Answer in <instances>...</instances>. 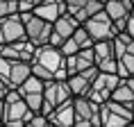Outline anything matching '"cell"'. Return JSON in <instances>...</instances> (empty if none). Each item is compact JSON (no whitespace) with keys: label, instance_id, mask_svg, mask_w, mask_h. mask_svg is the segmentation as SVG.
Instances as JSON below:
<instances>
[{"label":"cell","instance_id":"6da1fadb","mask_svg":"<svg viewBox=\"0 0 134 127\" xmlns=\"http://www.w3.org/2000/svg\"><path fill=\"white\" fill-rule=\"evenodd\" d=\"M30 63H32V75L48 82V79H55V73L59 68H64V55L57 45L43 43L34 48V57Z\"/></svg>","mask_w":134,"mask_h":127},{"label":"cell","instance_id":"7a4b0ae2","mask_svg":"<svg viewBox=\"0 0 134 127\" xmlns=\"http://www.w3.org/2000/svg\"><path fill=\"white\" fill-rule=\"evenodd\" d=\"M5 116H2V125H12V127H23L27 125L30 116H32V109H30L27 105H25V100L21 98V93H18V89H9L7 93H5Z\"/></svg>","mask_w":134,"mask_h":127},{"label":"cell","instance_id":"3957f363","mask_svg":"<svg viewBox=\"0 0 134 127\" xmlns=\"http://www.w3.org/2000/svg\"><path fill=\"white\" fill-rule=\"evenodd\" d=\"M100 125H105V127L132 125V107L120 105L111 98L100 102Z\"/></svg>","mask_w":134,"mask_h":127},{"label":"cell","instance_id":"277c9868","mask_svg":"<svg viewBox=\"0 0 134 127\" xmlns=\"http://www.w3.org/2000/svg\"><path fill=\"white\" fill-rule=\"evenodd\" d=\"M73 109H75V125L80 127L100 125V102L91 100L89 95H75L73 98Z\"/></svg>","mask_w":134,"mask_h":127},{"label":"cell","instance_id":"5b68a950","mask_svg":"<svg viewBox=\"0 0 134 127\" xmlns=\"http://www.w3.org/2000/svg\"><path fill=\"white\" fill-rule=\"evenodd\" d=\"M82 25H84V30L89 32V36H91L93 41L114 39V36H116V32H118V30H116V25H114V21L105 14V9H100V11H96L93 16H89L86 21H82Z\"/></svg>","mask_w":134,"mask_h":127},{"label":"cell","instance_id":"8992f818","mask_svg":"<svg viewBox=\"0 0 134 127\" xmlns=\"http://www.w3.org/2000/svg\"><path fill=\"white\" fill-rule=\"evenodd\" d=\"M73 98L71 89H68V82L66 79H48L43 84V105H41V111L48 116L52 109H55L59 102Z\"/></svg>","mask_w":134,"mask_h":127},{"label":"cell","instance_id":"52a82bcc","mask_svg":"<svg viewBox=\"0 0 134 127\" xmlns=\"http://www.w3.org/2000/svg\"><path fill=\"white\" fill-rule=\"evenodd\" d=\"M43 82L41 77H36L30 73V77H25L21 84L16 86L18 93H21V98L25 100V105L32 109V111H41V105H43Z\"/></svg>","mask_w":134,"mask_h":127},{"label":"cell","instance_id":"ba28073f","mask_svg":"<svg viewBox=\"0 0 134 127\" xmlns=\"http://www.w3.org/2000/svg\"><path fill=\"white\" fill-rule=\"evenodd\" d=\"M120 82V77L116 73H105V71H98L96 79H93L91 89H89V98L96 100V102H105V100L111 98V91L116 89V84Z\"/></svg>","mask_w":134,"mask_h":127},{"label":"cell","instance_id":"9c48e42d","mask_svg":"<svg viewBox=\"0 0 134 127\" xmlns=\"http://www.w3.org/2000/svg\"><path fill=\"white\" fill-rule=\"evenodd\" d=\"M77 25H80V21L75 18L73 14H68V11H64V14H59L52 21V32H50V39H48V43L50 45H62L68 36L77 30Z\"/></svg>","mask_w":134,"mask_h":127},{"label":"cell","instance_id":"30bf717a","mask_svg":"<svg viewBox=\"0 0 134 127\" xmlns=\"http://www.w3.org/2000/svg\"><path fill=\"white\" fill-rule=\"evenodd\" d=\"M93 57H96V66L98 71L105 73H116V50H114V41L111 39H102V41H93Z\"/></svg>","mask_w":134,"mask_h":127},{"label":"cell","instance_id":"8fae6325","mask_svg":"<svg viewBox=\"0 0 134 127\" xmlns=\"http://www.w3.org/2000/svg\"><path fill=\"white\" fill-rule=\"evenodd\" d=\"M50 32H52V23L46 21V18H41V16H36L34 11H32L30 18L25 21V36H27V41H32L34 45L48 43Z\"/></svg>","mask_w":134,"mask_h":127},{"label":"cell","instance_id":"7c38bea8","mask_svg":"<svg viewBox=\"0 0 134 127\" xmlns=\"http://www.w3.org/2000/svg\"><path fill=\"white\" fill-rule=\"evenodd\" d=\"M132 0H105L102 2V9H105V14L109 16L114 21V25H116V30H125V21L127 16H130V11H132Z\"/></svg>","mask_w":134,"mask_h":127},{"label":"cell","instance_id":"4fadbf2b","mask_svg":"<svg viewBox=\"0 0 134 127\" xmlns=\"http://www.w3.org/2000/svg\"><path fill=\"white\" fill-rule=\"evenodd\" d=\"M96 75H98V66H91V68H84V71H80V73L68 75L66 82H68V89H71L73 98L75 95H86L89 89H91V84H93V79H96Z\"/></svg>","mask_w":134,"mask_h":127},{"label":"cell","instance_id":"5bb4252c","mask_svg":"<svg viewBox=\"0 0 134 127\" xmlns=\"http://www.w3.org/2000/svg\"><path fill=\"white\" fill-rule=\"evenodd\" d=\"M34 43L27 41V39H21V41H12V43H2L0 45V55L7 57V59H18V61H32L34 57Z\"/></svg>","mask_w":134,"mask_h":127},{"label":"cell","instance_id":"9a60e30c","mask_svg":"<svg viewBox=\"0 0 134 127\" xmlns=\"http://www.w3.org/2000/svg\"><path fill=\"white\" fill-rule=\"evenodd\" d=\"M64 63H66V73L73 75V73H80L84 68H91L96 66V57H93V48H82L73 55L64 57Z\"/></svg>","mask_w":134,"mask_h":127},{"label":"cell","instance_id":"2e32d148","mask_svg":"<svg viewBox=\"0 0 134 127\" xmlns=\"http://www.w3.org/2000/svg\"><path fill=\"white\" fill-rule=\"evenodd\" d=\"M48 123L50 125H64V127H71L75 125V109H73V98L64 100L48 113Z\"/></svg>","mask_w":134,"mask_h":127},{"label":"cell","instance_id":"e0dca14e","mask_svg":"<svg viewBox=\"0 0 134 127\" xmlns=\"http://www.w3.org/2000/svg\"><path fill=\"white\" fill-rule=\"evenodd\" d=\"M32 73V63L30 61H18V59H12V68H9V86H18L25 77H30Z\"/></svg>","mask_w":134,"mask_h":127},{"label":"cell","instance_id":"ac0fdd59","mask_svg":"<svg viewBox=\"0 0 134 127\" xmlns=\"http://www.w3.org/2000/svg\"><path fill=\"white\" fill-rule=\"evenodd\" d=\"M111 100H116V102H120V105L132 107L134 105V89L127 84L125 79H120L118 84H116V89L111 91Z\"/></svg>","mask_w":134,"mask_h":127},{"label":"cell","instance_id":"d6986e66","mask_svg":"<svg viewBox=\"0 0 134 127\" xmlns=\"http://www.w3.org/2000/svg\"><path fill=\"white\" fill-rule=\"evenodd\" d=\"M116 75H118L120 79L134 75V55L132 52H123V55L118 57V61H116Z\"/></svg>","mask_w":134,"mask_h":127},{"label":"cell","instance_id":"ffe728a7","mask_svg":"<svg viewBox=\"0 0 134 127\" xmlns=\"http://www.w3.org/2000/svg\"><path fill=\"white\" fill-rule=\"evenodd\" d=\"M71 36H73V41L77 43V48H80V50H82V48H91V45H93V39L89 36V32L84 30V25H82V23L77 25V30H75Z\"/></svg>","mask_w":134,"mask_h":127},{"label":"cell","instance_id":"44dd1931","mask_svg":"<svg viewBox=\"0 0 134 127\" xmlns=\"http://www.w3.org/2000/svg\"><path fill=\"white\" fill-rule=\"evenodd\" d=\"M100 9H102V2H100V0H89L84 7L80 9L77 14H75V18H77V21L82 23V21H86L89 16H93L96 11H100Z\"/></svg>","mask_w":134,"mask_h":127},{"label":"cell","instance_id":"7402d4cb","mask_svg":"<svg viewBox=\"0 0 134 127\" xmlns=\"http://www.w3.org/2000/svg\"><path fill=\"white\" fill-rule=\"evenodd\" d=\"M18 11V0H0V18Z\"/></svg>","mask_w":134,"mask_h":127},{"label":"cell","instance_id":"603a6c76","mask_svg":"<svg viewBox=\"0 0 134 127\" xmlns=\"http://www.w3.org/2000/svg\"><path fill=\"white\" fill-rule=\"evenodd\" d=\"M27 125L30 127H43V125H50V123H48V116H46L43 111H34L32 116H30Z\"/></svg>","mask_w":134,"mask_h":127},{"label":"cell","instance_id":"cb8c5ba5","mask_svg":"<svg viewBox=\"0 0 134 127\" xmlns=\"http://www.w3.org/2000/svg\"><path fill=\"white\" fill-rule=\"evenodd\" d=\"M86 2H89V0H64V5H66V11H68V14H77L80 9L84 7Z\"/></svg>","mask_w":134,"mask_h":127},{"label":"cell","instance_id":"d4e9b609","mask_svg":"<svg viewBox=\"0 0 134 127\" xmlns=\"http://www.w3.org/2000/svg\"><path fill=\"white\" fill-rule=\"evenodd\" d=\"M39 2H43V0H18V11H30V9H34Z\"/></svg>","mask_w":134,"mask_h":127},{"label":"cell","instance_id":"484cf974","mask_svg":"<svg viewBox=\"0 0 134 127\" xmlns=\"http://www.w3.org/2000/svg\"><path fill=\"white\" fill-rule=\"evenodd\" d=\"M125 32L134 36V7H132V11H130V16H127V21H125Z\"/></svg>","mask_w":134,"mask_h":127},{"label":"cell","instance_id":"4316f807","mask_svg":"<svg viewBox=\"0 0 134 127\" xmlns=\"http://www.w3.org/2000/svg\"><path fill=\"white\" fill-rule=\"evenodd\" d=\"M9 89H12V86H9V84H7V82H5V79L0 77V98H5V93H7V91H9Z\"/></svg>","mask_w":134,"mask_h":127},{"label":"cell","instance_id":"83f0119b","mask_svg":"<svg viewBox=\"0 0 134 127\" xmlns=\"http://www.w3.org/2000/svg\"><path fill=\"white\" fill-rule=\"evenodd\" d=\"M2 116H5V100L0 98V125H2Z\"/></svg>","mask_w":134,"mask_h":127},{"label":"cell","instance_id":"f1b7e54d","mask_svg":"<svg viewBox=\"0 0 134 127\" xmlns=\"http://www.w3.org/2000/svg\"><path fill=\"white\" fill-rule=\"evenodd\" d=\"M125 52H132V55H134V39H132V41H130V43H127V48H125Z\"/></svg>","mask_w":134,"mask_h":127},{"label":"cell","instance_id":"f546056e","mask_svg":"<svg viewBox=\"0 0 134 127\" xmlns=\"http://www.w3.org/2000/svg\"><path fill=\"white\" fill-rule=\"evenodd\" d=\"M132 125H134V105H132Z\"/></svg>","mask_w":134,"mask_h":127},{"label":"cell","instance_id":"4dcf8cb0","mask_svg":"<svg viewBox=\"0 0 134 127\" xmlns=\"http://www.w3.org/2000/svg\"><path fill=\"white\" fill-rule=\"evenodd\" d=\"M100 2H105V0H100Z\"/></svg>","mask_w":134,"mask_h":127},{"label":"cell","instance_id":"1f68e13d","mask_svg":"<svg viewBox=\"0 0 134 127\" xmlns=\"http://www.w3.org/2000/svg\"><path fill=\"white\" fill-rule=\"evenodd\" d=\"M132 5H134V0H132Z\"/></svg>","mask_w":134,"mask_h":127}]
</instances>
